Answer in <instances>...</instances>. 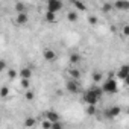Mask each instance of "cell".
Instances as JSON below:
<instances>
[{"label": "cell", "instance_id": "cell-2", "mask_svg": "<svg viewBox=\"0 0 129 129\" xmlns=\"http://www.w3.org/2000/svg\"><path fill=\"white\" fill-rule=\"evenodd\" d=\"M102 90L105 94H115L118 91V85H117V81L114 78H106L102 84Z\"/></svg>", "mask_w": 129, "mask_h": 129}, {"label": "cell", "instance_id": "cell-27", "mask_svg": "<svg viewBox=\"0 0 129 129\" xmlns=\"http://www.w3.org/2000/svg\"><path fill=\"white\" fill-rule=\"evenodd\" d=\"M121 34H123L124 37H129V24H124V26L121 27Z\"/></svg>", "mask_w": 129, "mask_h": 129}, {"label": "cell", "instance_id": "cell-22", "mask_svg": "<svg viewBox=\"0 0 129 129\" xmlns=\"http://www.w3.org/2000/svg\"><path fill=\"white\" fill-rule=\"evenodd\" d=\"M15 11H17V12H26V8H24V3H21V2H18V3H15Z\"/></svg>", "mask_w": 129, "mask_h": 129}, {"label": "cell", "instance_id": "cell-5", "mask_svg": "<svg viewBox=\"0 0 129 129\" xmlns=\"http://www.w3.org/2000/svg\"><path fill=\"white\" fill-rule=\"evenodd\" d=\"M112 5L117 11H129V0H115Z\"/></svg>", "mask_w": 129, "mask_h": 129}, {"label": "cell", "instance_id": "cell-3", "mask_svg": "<svg viewBox=\"0 0 129 129\" xmlns=\"http://www.w3.org/2000/svg\"><path fill=\"white\" fill-rule=\"evenodd\" d=\"M66 90H67L69 93H72V94H79V93H81V85H79V82H78L76 79L69 78V79L66 81Z\"/></svg>", "mask_w": 129, "mask_h": 129}, {"label": "cell", "instance_id": "cell-1", "mask_svg": "<svg viewBox=\"0 0 129 129\" xmlns=\"http://www.w3.org/2000/svg\"><path fill=\"white\" fill-rule=\"evenodd\" d=\"M103 94H105V93H103L102 87L93 85L91 88H88V90L84 93L82 99H84V102H85L87 105H97V102L100 100V97H102Z\"/></svg>", "mask_w": 129, "mask_h": 129}, {"label": "cell", "instance_id": "cell-25", "mask_svg": "<svg viewBox=\"0 0 129 129\" xmlns=\"http://www.w3.org/2000/svg\"><path fill=\"white\" fill-rule=\"evenodd\" d=\"M20 85H21V88L27 90L29 85H30V82H29V79H21V81H20Z\"/></svg>", "mask_w": 129, "mask_h": 129}, {"label": "cell", "instance_id": "cell-14", "mask_svg": "<svg viewBox=\"0 0 129 129\" xmlns=\"http://www.w3.org/2000/svg\"><path fill=\"white\" fill-rule=\"evenodd\" d=\"M67 20H69L70 23H75V21H78V20H79V14H78L76 11H70V12L67 14Z\"/></svg>", "mask_w": 129, "mask_h": 129}, {"label": "cell", "instance_id": "cell-7", "mask_svg": "<svg viewBox=\"0 0 129 129\" xmlns=\"http://www.w3.org/2000/svg\"><path fill=\"white\" fill-rule=\"evenodd\" d=\"M127 75H129V64H123V66H120V69L117 70V78L124 81Z\"/></svg>", "mask_w": 129, "mask_h": 129}, {"label": "cell", "instance_id": "cell-23", "mask_svg": "<svg viewBox=\"0 0 129 129\" xmlns=\"http://www.w3.org/2000/svg\"><path fill=\"white\" fill-rule=\"evenodd\" d=\"M0 96H2L3 99L8 97V96H9V88H8V87H2V88H0Z\"/></svg>", "mask_w": 129, "mask_h": 129}, {"label": "cell", "instance_id": "cell-9", "mask_svg": "<svg viewBox=\"0 0 129 129\" xmlns=\"http://www.w3.org/2000/svg\"><path fill=\"white\" fill-rule=\"evenodd\" d=\"M27 21H29V17H27L26 12H18V15L15 17V23H17L18 26H24Z\"/></svg>", "mask_w": 129, "mask_h": 129}, {"label": "cell", "instance_id": "cell-16", "mask_svg": "<svg viewBox=\"0 0 129 129\" xmlns=\"http://www.w3.org/2000/svg\"><path fill=\"white\" fill-rule=\"evenodd\" d=\"M23 124H24V127H34V126L37 124V120H35L34 117H27Z\"/></svg>", "mask_w": 129, "mask_h": 129}, {"label": "cell", "instance_id": "cell-29", "mask_svg": "<svg viewBox=\"0 0 129 129\" xmlns=\"http://www.w3.org/2000/svg\"><path fill=\"white\" fill-rule=\"evenodd\" d=\"M0 70H2V72H5V70H6V61H5V59L0 61Z\"/></svg>", "mask_w": 129, "mask_h": 129}, {"label": "cell", "instance_id": "cell-6", "mask_svg": "<svg viewBox=\"0 0 129 129\" xmlns=\"http://www.w3.org/2000/svg\"><path fill=\"white\" fill-rule=\"evenodd\" d=\"M120 112H121V108H120V106H109V108L105 111V117L114 118V117L120 115Z\"/></svg>", "mask_w": 129, "mask_h": 129}, {"label": "cell", "instance_id": "cell-11", "mask_svg": "<svg viewBox=\"0 0 129 129\" xmlns=\"http://www.w3.org/2000/svg\"><path fill=\"white\" fill-rule=\"evenodd\" d=\"M18 76H20V79H30L32 78V70L29 67H23V69H20Z\"/></svg>", "mask_w": 129, "mask_h": 129}, {"label": "cell", "instance_id": "cell-30", "mask_svg": "<svg viewBox=\"0 0 129 129\" xmlns=\"http://www.w3.org/2000/svg\"><path fill=\"white\" fill-rule=\"evenodd\" d=\"M124 84H126V85H127V87H129V75H127V76H126V79H124Z\"/></svg>", "mask_w": 129, "mask_h": 129}, {"label": "cell", "instance_id": "cell-8", "mask_svg": "<svg viewBox=\"0 0 129 129\" xmlns=\"http://www.w3.org/2000/svg\"><path fill=\"white\" fill-rule=\"evenodd\" d=\"M43 58L46 59V61H49V62H53V61H56V53H55V50H52V49H44L43 50Z\"/></svg>", "mask_w": 129, "mask_h": 129}, {"label": "cell", "instance_id": "cell-4", "mask_svg": "<svg viewBox=\"0 0 129 129\" xmlns=\"http://www.w3.org/2000/svg\"><path fill=\"white\" fill-rule=\"evenodd\" d=\"M46 6H47V11H50V12H59L64 5L61 0H47Z\"/></svg>", "mask_w": 129, "mask_h": 129}, {"label": "cell", "instance_id": "cell-17", "mask_svg": "<svg viewBox=\"0 0 129 129\" xmlns=\"http://www.w3.org/2000/svg\"><path fill=\"white\" fill-rule=\"evenodd\" d=\"M91 79H93V82H94V84H97V82L103 81V75H102V73H99V72H94V73H93V76H91Z\"/></svg>", "mask_w": 129, "mask_h": 129}, {"label": "cell", "instance_id": "cell-13", "mask_svg": "<svg viewBox=\"0 0 129 129\" xmlns=\"http://www.w3.org/2000/svg\"><path fill=\"white\" fill-rule=\"evenodd\" d=\"M72 5H73L78 11H85V9H87L85 3H84V2H81V0H72Z\"/></svg>", "mask_w": 129, "mask_h": 129}, {"label": "cell", "instance_id": "cell-18", "mask_svg": "<svg viewBox=\"0 0 129 129\" xmlns=\"http://www.w3.org/2000/svg\"><path fill=\"white\" fill-rule=\"evenodd\" d=\"M24 99H26V100H34V99H35V93L27 88V90L24 91Z\"/></svg>", "mask_w": 129, "mask_h": 129}, {"label": "cell", "instance_id": "cell-19", "mask_svg": "<svg viewBox=\"0 0 129 129\" xmlns=\"http://www.w3.org/2000/svg\"><path fill=\"white\" fill-rule=\"evenodd\" d=\"M112 9H114V5H112V3H108V2L103 3V6H102V11H103V12H111Z\"/></svg>", "mask_w": 129, "mask_h": 129}, {"label": "cell", "instance_id": "cell-24", "mask_svg": "<svg viewBox=\"0 0 129 129\" xmlns=\"http://www.w3.org/2000/svg\"><path fill=\"white\" fill-rule=\"evenodd\" d=\"M17 76H18V73H17L14 69H9V70H8V78H9V79H12V81H14Z\"/></svg>", "mask_w": 129, "mask_h": 129}, {"label": "cell", "instance_id": "cell-12", "mask_svg": "<svg viewBox=\"0 0 129 129\" xmlns=\"http://www.w3.org/2000/svg\"><path fill=\"white\" fill-rule=\"evenodd\" d=\"M67 75H69V78H72V79H76V81L81 79V70H79V69L70 67V69L67 70Z\"/></svg>", "mask_w": 129, "mask_h": 129}, {"label": "cell", "instance_id": "cell-28", "mask_svg": "<svg viewBox=\"0 0 129 129\" xmlns=\"http://www.w3.org/2000/svg\"><path fill=\"white\" fill-rule=\"evenodd\" d=\"M61 127H64V124L61 123V120H58V121H53V127H52V129H61Z\"/></svg>", "mask_w": 129, "mask_h": 129}, {"label": "cell", "instance_id": "cell-15", "mask_svg": "<svg viewBox=\"0 0 129 129\" xmlns=\"http://www.w3.org/2000/svg\"><path fill=\"white\" fill-rule=\"evenodd\" d=\"M46 20H47L49 23H56V21H58V18H56V12H50V11H47V12H46Z\"/></svg>", "mask_w": 129, "mask_h": 129}, {"label": "cell", "instance_id": "cell-10", "mask_svg": "<svg viewBox=\"0 0 129 129\" xmlns=\"http://www.w3.org/2000/svg\"><path fill=\"white\" fill-rule=\"evenodd\" d=\"M44 118H49L50 121H58V120H61V117H59V114L56 112V111H52V109H49V111H46L44 114Z\"/></svg>", "mask_w": 129, "mask_h": 129}, {"label": "cell", "instance_id": "cell-20", "mask_svg": "<svg viewBox=\"0 0 129 129\" xmlns=\"http://www.w3.org/2000/svg\"><path fill=\"white\" fill-rule=\"evenodd\" d=\"M81 61V55H78V53H72L70 55V62L72 64H78Z\"/></svg>", "mask_w": 129, "mask_h": 129}, {"label": "cell", "instance_id": "cell-21", "mask_svg": "<svg viewBox=\"0 0 129 129\" xmlns=\"http://www.w3.org/2000/svg\"><path fill=\"white\" fill-rule=\"evenodd\" d=\"M96 112H97L96 105H88V106H87V114H88V115H94Z\"/></svg>", "mask_w": 129, "mask_h": 129}, {"label": "cell", "instance_id": "cell-26", "mask_svg": "<svg viewBox=\"0 0 129 129\" xmlns=\"http://www.w3.org/2000/svg\"><path fill=\"white\" fill-rule=\"evenodd\" d=\"M88 23H90V24H93V26H96V24H97V17L90 15V17H88Z\"/></svg>", "mask_w": 129, "mask_h": 129}, {"label": "cell", "instance_id": "cell-31", "mask_svg": "<svg viewBox=\"0 0 129 129\" xmlns=\"http://www.w3.org/2000/svg\"><path fill=\"white\" fill-rule=\"evenodd\" d=\"M126 112H127V115H129V108H127V109H126Z\"/></svg>", "mask_w": 129, "mask_h": 129}]
</instances>
